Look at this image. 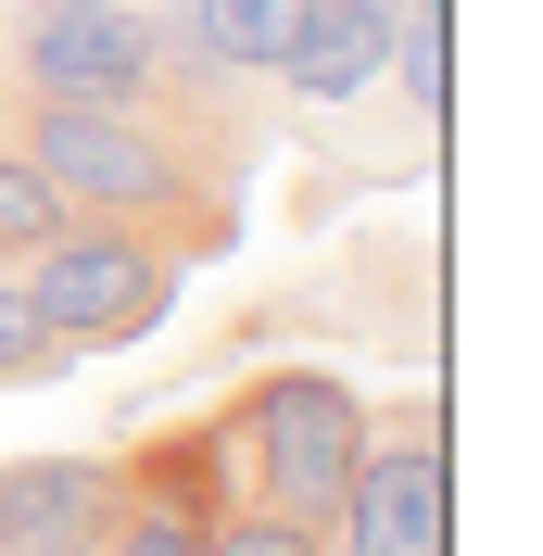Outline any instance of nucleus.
<instances>
[{
	"label": "nucleus",
	"instance_id": "obj_1",
	"mask_svg": "<svg viewBox=\"0 0 543 556\" xmlns=\"http://www.w3.org/2000/svg\"><path fill=\"white\" fill-rule=\"evenodd\" d=\"M13 152L64 190V215H114L139 241H165L177 266H215L240 241V190L139 102H13Z\"/></svg>",
	"mask_w": 543,
	"mask_h": 556
},
{
	"label": "nucleus",
	"instance_id": "obj_2",
	"mask_svg": "<svg viewBox=\"0 0 543 556\" xmlns=\"http://www.w3.org/2000/svg\"><path fill=\"white\" fill-rule=\"evenodd\" d=\"M228 430H240V506H278V519L329 531L354 455H367V392L329 380V367H266V380L228 392Z\"/></svg>",
	"mask_w": 543,
	"mask_h": 556
},
{
	"label": "nucleus",
	"instance_id": "obj_3",
	"mask_svg": "<svg viewBox=\"0 0 543 556\" xmlns=\"http://www.w3.org/2000/svg\"><path fill=\"white\" fill-rule=\"evenodd\" d=\"M177 253L165 241H139V228H114V215H64L38 253H13V291L38 304V329L64 354H127V342H152L177 316Z\"/></svg>",
	"mask_w": 543,
	"mask_h": 556
},
{
	"label": "nucleus",
	"instance_id": "obj_4",
	"mask_svg": "<svg viewBox=\"0 0 543 556\" xmlns=\"http://www.w3.org/2000/svg\"><path fill=\"white\" fill-rule=\"evenodd\" d=\"M316 556H455V468H442V405L367 417V455L341 481Z\"/></svg>",
	"mask_w": 543,
	"mask_h": 556
},
{
	"label": "nucleus",
	"instance_id": "obj_5",
	"mask_svg": "<svg viewBox=\"0 0 543 556\" xmlns=\"http://www.w3.org/2000/svg\"><path fill=\"white\" fill-rule=\"evenodd\" d=\"M0 89L13 102H139L152 89V26L127 0H26L0 26Z\"/></svg>",
	"mask_w": 543,
	"mask_h": 556
},
{
	"label": "nucleus",
	"instance_id": "obj_6",
	"mask_svg": "<svg viewBox=\"0 0 543 556\" xmlns=\"http://www.w3.org/2000/svg\"><path fill=\"white\" fill-rule=\"evenodd\" d=\"M114 506V455H0V556H102Z\"/></svg>",
	"mask_w": 543,
	"mask_h": 556
},
{
	"label": "nucleus",
	"instance_id": "obj_7",
	"mask_svg": "<svg viewBox=\"0 0 543 556\" xmlns=\"http://www.w3.org/2000/svg\"><path fill=\"white\" fill-rule=\"evenodd\" d=\"M379 76H392V38L367 26V13H341V0H316L304 13V38H291V64H278V89H291V102H367Z\"/></svg>",
	"mask_w": 543,
	"mask_h": 556
},
{
	"label": "nucleus",
	"instance_id": "obj_8",
	"mask_svg": "<svg viewBox=\"0 0 543 556\" xmlns=\"http://www.w3.org/2000/svg\"><path fill=\"white\" fill-rule=\"evenodd\" d=\"M203 544H215V519H190V506H165V493H127L114 531H102V556H203Z\"/></svg>",
	"mask_w": 543,
	"mask_h": 556
},
{
	"label": "nucleus",
	"instance_id": "obj_9",
	"mask_svg": "<svg viewBox=\"0 0 543 556\" xmlns=\"http://www.w3.org/2000/svg\"><path fill=\"white\" fill-rule=\"evenodd\" d=\"M51 228H64V190H51L13 139H0V266H13V253H38Z\"/></svg>",
	"mask_w": 543,
	"mask_h": 556
},
{
	"label": "nucleus",
	"instance_id": "obj_10",
	"mask_svg": "<svg viewBox=\"0 0 543 556\" xmlns=\"http://www.w3.org/2000/svg\"><path fill=\"white\" fill-rule=\"evenodd\" d=\"M64 367H76V354L38 329V304L13 291V266H0V392H38V380H64Z\"/></svg>",
	"mask_w": 543,
	"mask_h": 556
},
{
	"label": "nucleus",
	"instance_id": "obj_11",
	"mask_svg": "<svg viewBox=\"0 0 543 556\" xmlns=\"http://www.w3.org/2000/svg\"><path fill=\"white\" fill-rule=\"evenodd\" d=\"M203 556H316V531H304V519H278V506H228Z\"/></svg>",
	"mask_w": 543,
	"mask_h": 556
}]
</instances>
